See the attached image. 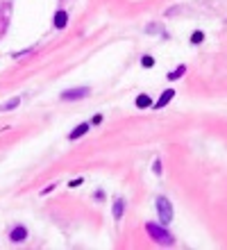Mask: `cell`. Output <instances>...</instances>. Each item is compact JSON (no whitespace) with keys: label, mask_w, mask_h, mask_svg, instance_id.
Returning a JSON list of instances; mask_svg holds the SVG:
<instances>
[{"label":"cell","mask_w":227,"mask_h":250,"mask_svg":"<svg viewBox=\"0 0 227 250\" xmlns=\"http://www.w3.org/2000/svg\"><path fill=\"white\" fill-rule=\"evenodd\" d=\"M19 105H21V98H19V96H16V98H12V100H9V103H5V105L0 107V109H2V112H9V109H16V107H19Z\"/></svg>","instance_id":"cell-13"},{"label":"cell","mask_w":227,"mask_h":250,"mask_svg":"<svg viewBox=\"0 0 227 250\" xmlns=\"http://www.w3.org/2000/svg\"><path fill=\"white\" fill-rule=\"evenodd\" d=\"M143 230H145V234H148L155 244L164 246V248H173V246L177 244L175 237H173V234L166 230V225H162V223H152V221H148V223L143 225Z\"/></svg>","instance_id":"cell-1"},{"label":"cell","mask_w":227,"mask_h":250,"mask_svg":"<svg viewBox=\"0 0 227 250\" xmlns=\"http://www.w3.org/2000/svg\"><path fill=\"white\" fill-rule=\"evenodd\" d=\"M52 25L57 27V30H64V27L68 25V12H66V9H59V12L55 14V19H52Z\"/></svg>","instance_id":"cell-8"},{"label":"cell","mask_w":227,"mask_h":250,"mask_svg":"<svg viewBox=\"0 0 227 250\" xmlns=\"http://www.w3.org/2000/svg\"><path fill=\"white\" fill-rule=\"evenodd\" d=\"M173 98H175V89H164L162 96L157 98V103H152V109H155V112H159V109H164V107L168 105Z\"/></svg>","instance_id":"cell-6"},{"label":"cell","mask_w":227,"mask_h":250,"mask_svg":"<svg viewBox=\"0 0 227 250\" xmlns=\"http://www.w3.org/2000/svg\"><path fill=\"white\" fill-rule=\"evenodd\" d=\"M91 96V86H73V89H64L62 91V100L64 103H78Z\"/></svg>","instance_id":"cell-3"},{"label":"cell","mask_w":227,"mask_h":250,"mask_svg":"<svg viewBox=\"0 0 227 250\" xmlns=\"http://www.w3.org/2000/svg\"><path fill=\"white\" fill-rule=\"evenodd\" d=\"M111 216H114V221H123V216H125V200L123 198H114V203H111Z\"/></svg>","instance_id":"cell-7"},{"label":"cell","mask_w":227,"mask_h":250,"mask_svg":"<svg viewBox=\"0 0 227 250\" xmlns=\"http://www.w3.org/2000/svg\"><path fill=\"white\" fill-rule=\"evenodd\" d=\"M57 185H59V182H52V185H48L45 189H41V196H48V193H52V191L57 189Z\"/></svg>","instance_id":"cell-16"},{"label":"cell","mask_w":227,"mask_h":250,"mask_svg":"<svg viewBox=\"0 0 227 250\" xmlns=\"http://www.w3.org/2000/svg\"><path fill=\"white\" fill-rule=\"evenodd\" d=\"M191 46H202V41H205V32L202 30H195V32H191Z\"/></svg>","instance_id":"cell-11"},{"label":"cell","mask_w":227,"mask_h":250,"mask_svg":"<svg viewBox=\"0 0 227 250\" xmlns=\"http://www.w3.org/2000/svg\"><path fill=\"white\" fill-rule=\"evenodd\" d=\"M152 96H148V93H139L136 96V100H134V105H136V109H150L152 107Z\"/></svg>","instance_id":"cell-9"},{"label":"cell","mask_w":227,"mask_h":250,"mask_svg":"<svg viewBox=\"0 0 227 250\" xmlns=\"http://www.w3.org/2000/svg\"><path fill=\"white\" fill-rule=\"evenodd\" d=\"M157 216H159V223L168 228L175 218V209H173V203H170L166 196H157Z\"/></svg>","instance_id":"cell-2"},{"label":"cell","mask_w":227,"mask_h":250,"mask_svg":"<svg viewBox=\"0 0 227 250\" xmlns=\"http://www.w3.org/2000/svg\"><path fill=\"white\" fill-rule=\"evenodd\" d=\"M89 130H91V123L89 121H82V123H78L75 127H73L71 132H68V141H78V139H82L84 134H89Z\"/></svg>","instance_id":"cell-5"},{"label":"cell","mask_w":227,"mask_h":250,"mask_svg":"<svg viewBox=\"0 0 227 250\" xmlns=\"http://www.w3.org/2000/svg\"><path fill=\"white\" fill-rule=\"evenodd\" d=\"M152 171H155V175H162L164 168H162V159H159V157H157L155 162H152Z\"/></svg>","instance_id":"cell-15"},{"label":"cell","mask_w":227,"mask_h":250,"mask_svg":"<svg viewBox=\"0 0 227 250\" xmlns=\"http://www.w3.org/2000/svg\"><path fill=\"white\" fill-rule=\"evenodd\" d=\"M141 66L143 68H155V57H152V55H141Z\"/></svg>","instance_id":"cell-12"},{"label":"cell","mask_w":227,"mask_h":250,"mask_svg":"<svg viewBox=\"0 0 227 250\" xmlns=\"http://www.w3.org/2000/svg\"><path fill=\"white\" fill-rule=\"evenodd\" d=\"M7 234H9V241H14V244H23V241H27V237H30V230H27L23 223H14Z\"/></svg>","instance_id":"cell-4"},{"label":"cell","mask_w":227,"mask_h":250,"mask_svg":"<svg viewBox=\"0 0 227 250\" xmlns=\"http://www.w3.org/2000/svg\"><path fill=\"white\" fill-rule=\"evenodd\" d=\"M80 185H84V178H73L71 182H68V187H71V189H75V187H80Z\"/></svg>","instance_id":"cell-18"},{"label":"cell","mask_w":227,"mask_h":250,"mask_svg":"<svg viewBox=\"0 0 227 250\" xmlns=\"http://www.w3.org/2000/svg\"><path fill=\"white\" fill-rule=\"evenodd\" d=\"M184 75H186V64H180L177 68L166 73V80H168V82H177V80H182Z\"/></svg>","instance_id":"cell-10"},{"label":"cell","mask_w":227,"mask_h":250,"mask_svg":"<svg viewBox=\"0 0 227 250\" xmlns=\"http://www.w3.org/2000/svg\"><path fill=\"white\" fill-rule=\"evenodd\" d=\"M103 121H104L103 114H96V116H93V119H91L89 123H91V127H93V125H103Z\"/></svg>","instance_id":"cell-17"},{"label":"cell","mask_w":227,"mask_h":250,"mask_svg":"<svg viewBox=\"0 0 227 250\" xmlns=\"http://www.w3.org/2000/svg\"><path fill=\"white\" fill-rule=\"evenodd\" d=\"M91 198H93L96 203H103L104 198H107V193H104V189H96V191H93V196H91Z\"/></svg>","instance_id":"cell-14"}]
</instances>
